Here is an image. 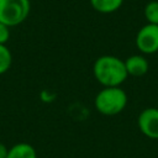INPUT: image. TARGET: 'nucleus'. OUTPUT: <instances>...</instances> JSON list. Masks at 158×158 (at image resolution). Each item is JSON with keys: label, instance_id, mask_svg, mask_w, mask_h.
Returning a JSON list of instances; mask_svg holds the SVG:
<instances>
[{"label": "nucleus", "instance_id": "1", "mask_svg": "<svg viewBox=\"0 0 158 158\" xmlns=\"http://www.w3.org/2000/svg\"><path fill=\"white\" fill-rule=\"evenodd\" d=\"M93 74L95 79L104 86H121L128 74L125 60L112 54H102L93 64Z\"/></svg>", "mask_w": 158, "mask_h": 158}, {"label": "nucleus", "instance_id": "2", "mask_svg": "<svg viewBox=\"0 0 158 158\" xmlns=\"http://www.w3.org/2000/svg\"><path fill=\"white\" fill-rule=\"evenodd\" d=\"M127 94L121 86L102 88L94 99L95 109L104 116H116L127 106Z\"/></svg>", "mask_w": 158, "mask_h": 158}, {"label": "nucleus", "instance_id": "3", "mask_svg": "<svg viewBox=\"0 0 158 158\" xmlns=\"http://www.w3.org/2000/svg\"><path fill=\"white\" fill-rule=\"evenodd\" d=\"M30 0H0V22L7 27L21 25L30 15Z\"/></svg>", "mask_w": 158, "mask_h": 158}, {"label": "nucleus", "instance_id": "4", "mask_svg": "<svg viewBox=\"0 0 158 158\" xmlns=\"http://www.w3.org/2000/svg\"><path fill=\"white\" fill-rule=\"evenodd\" d=\"M136 47L142 54L158 53V25L147 23L136 35Z\"/></svg>", "mask_w": 158, "mask_h": 158}, {"label": "nucleus", "instance_id": "5", "mask_svg": "<svg viewBox=\"0 0 158 158\" xmlns=\"http://www.w3.org/2000/svg\"><path fill=\"white\" fill-rule=\"evenodd\" d=\"M139 131L151 139H158V109L147 107L142 110L137 117Z\"/></svg>", "mask_w": 158, "mask_h": 158}, {"label": "nucleus", "instance_id": "6", "mask_svg": "<svg viewBox=\"0 0 158 158\" xmlns=\"http://www.w3.org/2000/svg\"><path fill=\"white\" fill-rule=\"evenodd\" d=\"M125 67L130 77H143L149 70V63L143 54H132L125 59Z\"/></svg>", "mask_w": 158, "mask_h": 158}, {"label": "nucleus", "instance_id": "7", "mask_svg": "<svg viewBox=\"0 0 158 158\" xmlns=\"http://www.w3.org/2000/svg\"><path fill=\"white\" fill-rule=\"evenodd\" d=\"M6 158H37V152L32 144L27 142H19L9 148Z\"/></svg>", "mask_w": 158, "mask_h": 158}, {"label": "nucleus", "instance_id": "8", "mask_svg": "<svg viewBox=\"0 0 158 158\" xmlns=\"http://www.w3.org/2000/svg\"><path fill=\"white\" fill-rule=\"evenodd\" d=\"M123 4V0H90L93 9L100 14H111L118 10Z\"/></svg>", "mask_w": 158, "mask_h": 158}, {"label": "nucleus", "instance_id": "9", "mask_svg": "<svg viewBox=\"0 0 158 158\" xmlns=\"http://www.w3.org/2000/svg\"><path fill=\"white\" fill-rule=\"evenodd\" d=\"M143 15L147 23L158 25V0H152L147 2L143 9Z\"/></svg>", "mask_w": 158, "mask_h": 158}, {"label": "nucleus", "instance_id": "10", "mask_svg": "<svg viewBox=\"0 0 158 158\" xmlns=\"http://www.w3.org/2000/svg\"><path fill=\"white\" fill-rule=\"evenodd\" d=\"M12 64V54L6 44H0V75L5 74Z\"/></svg>", "mask_w": 158, "mask_h": 158}, {"label": "nucleus", "instance_id": "11", "mask_svg": "<svg viewBox=\"0 0 158 158\" xmlns=\"http://www.w3.org/2000/svg\"><path fill=\"white\" fill-rule=\"evenodd\" d=\"M10 38V27L0 22V44H6Z\"/></svg>", "mask_w": 158, "mask_h": 158}, {"label": "nucleus", "instance_id": "12", "mask_svg": "<svg viewBox=\"0 0 158 158\" xmlns=\"http://www.w3.org/2000/svg\"><path fill=\"white\" fill-rule=\"evenodd\" d=\"M7 153H9V148L2 142H0V158H6Z\"/></svg>", "mask_w": 158, "mask_h": 158}]
</instances>
